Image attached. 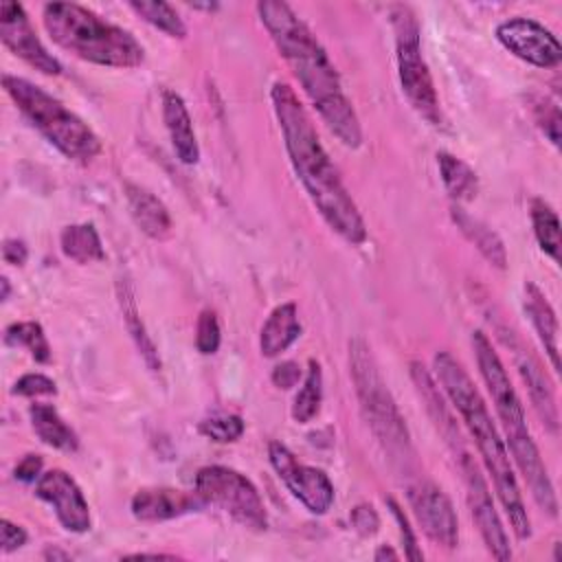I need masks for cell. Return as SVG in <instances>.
Instances as JSON below:
<instances>
[{
	"instance_id": "obj_1",
	"label": "cell",
	"mask_w": 562,
	"mask_h": 562,
	"mask_svg": "<svg viewBox=\"0 0 562 562\" xmlns=\"http://www.w3.org/2000/svg\"><path fill=\"white\" fill-rule=\"evenodd\" d=\"M257 13L270 33L279 55L316 108L323 123L345 147H360L362 130L358 114L342 92V83L329 55L288 2L263 0Z\"/></svg>"
},
{
	"instance_id": "obj_2",
	"label": "cell",
	"mask_w": 562,
	"mask_h": 562,
	"mask_svg": "<svg viewBox=\"0 0 562 562\" xmlns=\"http://www.w3.org/2000/svg\"><path fill=\"white\" fill-rule=\"evenodd\" d=\"M270 99L292 169L307 191L312 204L334 233H338L345 241L360 246L367 239L364 220L353 198L345 189L336 165L325 151L305 105L283 81L272 86Z\"/></svg>"
},
{
	"instance_id": "obj_3",
	"label": "cell",
	"mask_w": 562,
	"mask_h": 562,
	"mask_svg": "<svg viewBox=\"0 0 562 562\" xmlns=\"http://www.w3.org/2000/svg\"><path fill=\"white\" fill-rule=\"evenodd\" d=\"M432 369L437 384L450 400V404L459 411L470 437L474 439L481 461L492 476L496 496L509 518V525L518 540L531 538V520L522 501V492L514 472L512 457L507 446L479 393L472 378L463 369V364L450 351H437L432 358Z\"/></svg>"
},
{
	"instance_id": "obj_4",
	"label": "cell",
	"mask_w": 562,
	"mask_h": 562,
	"mask_svg": "<svg viewBox=\"0 0 562 562\" xmlns=\"http://www.w3.org/2000/svg\"><path fill=\"white\" fill-rule=\"evenodd\" d=\"M472 349L476 356L481 378L492 395L498 422L503 426V435H505L503 441L509 448L507 452H512V463L518 468L525 483L529 485V492H531L536 505L544 514L555 518L558 516L555 487H553V481H551L547 465L540 457V450L529 432L525 406H522L498 353L494 351L490 338L481 329L472 331Z\"/></svg>"
},
{
	"instance_id": "obj_5",
	"label": "cell",
	"mask_w": 562,
	"mask_h": 562,
	"mask_svg": "<svg viewBox=\"0 0 562 562\" xmlns=\"http://www.w3.org/2000/svg\"><path fill=\"white\" fill-rule=\"evenodd\" d=\"M42 22L50 40L75 57L110 68H136L145 59L143 44L123 26L75 2H48Z\"/></svg>"
},
{
	"instance_id": "obj_6",
	"label": "cell",
	"mask_w": 562,
	"mask_h": 562,
	"mask_svg": "<svg viewBox=\"0 0 562 562\" xmlns=\"http://www.w3.org/2000/svg\"><path fill=\"white\" fill-rule=\"evenodd\" d=\"M349 375L360 411L371 432L393 465L406 470L413 463V443L404 415L400 413L386 382L380 375L371 347L362 338L349 340Z\"/></svg>"
},
{
	"instance_id": "obj_7",
	"label": "cell",
	"mask_w": 562,
	"mask_h": 562,
	"mask_svg": "<svg viewBox=\"0 0 562 562\" xmlns=\"http://www.w3.org/2000/svg\"><path fill=\"white\" fill-rule=\"evenodd\" d=\"M2 88L31 125L68 160L88 165L101 154V138L59 99L33 81L2 75Z\"/></svg>"
},
{
	"instance_id": "obj_8",
	"label": "cell",
	"mask_w": 562,
	"mask_h": 562,
	"mask_svg": "<svg viewBox=\"0 0 562 562\" xmlns=\"http://www.w3.org/2000/svg\"><path fill=\"white\" fill-rule=\"evenodd\" d=\"M391 24L395 31V61L402 92L419 116L432 125H439V97L428 64L422 55V33L417 18L408 7L395 4L391 7Z\"/></svg>"
},
{
	"instance_id": "obj_9",
	"label": "cell",
	"mask_w": 562,
	"mask_h": 562,
	"mask_svg": "<svg viewBox=\"0 0 562 562\" xmlns=\"http://www.w3.org/2000/svg\"><path fill=\"white\" fill-rule=\"evenodd\" d=\"M195 492L206 505L226 512L241 527L261 531L268 527V516L259 490L248 476L226 465H204L195 474Z\"/></svg>"
},
{
	"instance_id": "obj_10",
	"label": "cell",
	"mask_w": 562,
	"mask_h": 562,
	"mask_svg": "<svg viewBox=\"0 0 562 562\" xmlns=\"http://www.w3.org/2000/svg\"><path fill=\"white\" fill-rule=\"evenodd\" d=\"M268 459L292 496L299 498L310 514H327L334 505V485L323 470L296 461V457L279 441H270Z\"/></svg>"
},
{
	"instance_id": "obj_11",
	"label": "cell",
	"mask_w": 562,
	"mask_h": 562,
	"mask_svg": "<svg viewBox=\"0 0 562 562\" xmlns=\"http://www.w3.org/2000/svg\"><path fill=\"white\" fill-rule=\"evenodd\" d=\"M461 474H463V483H465V496H468V507L470 514L481 531V538L487 547V551L496 558V560H509L512 558V547H509V538L507 531L501 522V516L494 507L492 501V492L479 470V465L474 463V459L470 457V452H461L457 454Z\"/></svg>"
},
{
	"instance_id": "obj_12",
	"label": "cell",
	"mask_w": 562,
	"mask_h": 562,
	"mask_svg": "<svg viewBox=\"0 0 562 562\" xmlns=\"http://www.w3.org/2000/svg\"><path fill=\"white\" fill-rule=\"evenodd\" d=\"M496 40L514 57L536 66L555 68L562 59V46L558 37L531 18H509L496 26Z\"/></svg>"
},
{
	"instance_id": "obj_13",
	"label": "cell",
	"mask_w": 562,
	"mask_h": 562,
	"mask_svg": "<svg viewBox=\"0 0 562 562\" xmlns=\"http://www.w3.org/2000/svg\"><path fill=\"white\" fill-rule=\"evenodd\" d=\"M408 503L422 531L446 549H454L459 542L457 514L450 498L432 481H417L408 487Z\"/></svg>"
},
{
	"instance_id": "obj_14",
	"label": "cell",
	"mask_w": 562,
	"mask_h": 562,
	"mask_svg": "<svg viewBox=\"0 0 562 562\" xmlns=\"http://www.w3.org/2000/svg\"><path fill=\"white\" fill-rule=\"evenodd\" d=\"M498 336L501 340L512 349L514 353V362L516 369L529 391V400L538 413V417L542 419V424L547 426V430L551 435H558L560 428V415H558V404H555V393H553V384L549 380V375L544 373L540 360L533 356V351L516 336V331L512 327H498Z\"/></svg>"
},
{
	"instance_id": "obj_15",
	"label": "cell",
	"mask_w": 562,
	"mask_h": 562,
	"mask_svg": "<svg viewBox=\"0 0 562 562\" xmlns=\"http://www.w3.org/2000/svg\"><path fill=\"white\" fill-rule=\"evenodd\" d=\"M0 40L15 57L26 61L31 68L44 75L61 72V64L46 50L22 4L11 0L0 2Z\"/></svg>"
},
{
	"instance_id": "obj_16",
	"label": "cell",
	"mask_w": 562,
	"mask_h": 562,
	"mask_svg": "<svg viewBox=\"0 0 562 562\" xmlns=\"http://www.w3.org/2000/svg\"><path fill=\"white\" fill-rule=\"evenodd\" d=\"M35 494L53 507L59 525L66 531L83 533L90 529L88 501L77 481L68 472L59 468L42 472V476L35 483Z\"/></svg>"
},
{
	"instance_id": "obj_17",
	"label": "cell",
	"mask_w": 562,
	"mask_h": 562,
	"mask_svg": "<svg viewBox=\"0 0 562 562\" xmlns=\"http://www.w3.org/2000/svg\"><path fill=\"white\" fill-rule=\"evenodd\" d=\"M204 505L206 503L195 490L184 492L173 487H145L132 496L130 509H132V516L140 522H162V520H171V518L198 512Z\"/></svg>"
},
{
	"instance_id": "obj_18",
	"label": "cell",
	"mask_w": 562,
	"mask_h": 562,
	"mask_svg": "<svg viewBox=\"0 0 562 562\" xmlns=\"http://www.w3.org/2000/svg\"><path fill=\"white\" fill-rule=\"evenodd\" d=\"M411 378H413V384H415L419 397L424 400V406H426L435 428L443 437V441L450 446V450L454 454L465 452V446H463V439H461V430H459V426L454 422V415H452L450 406L446 404L441 386L435 382V378L428 373V369L422 362H417V360L411 362Z\"/></svg>"
},
{
	"instance_id": "obj_19",
	"label": "cell",
	"mask_w": 562,
	"mask_h": 562,
	"mask_svg": "<svg viewBox=\"0 0 562 562\" xmlns=\"http://www.w3.org/2000/svg\"><path fill=\"white\" fill-rule=\"evenodd\" d=\"M162 121L178 160L182 165H195L200 160V145L191 114L184 99L169 88L162 90Z\"/></svg>"
},
{
	"instance_id": "obj_20",
	"label": "cell",
	"mask_w": 562,
	"mask_h": 562,
	"mask_svg": "<svg viewBox=\"0 0 562 562\" xmlns=\"http://www.w3.org/2000/svg\"><path fill=\"white\" fill-rule=\"evenodd\" d=\"M123 191L134 224L151 239H167L171 235V215L165 202L149 189L134 182H125Z\"/></svg>"
},
{
	"instance_id": "obj_21",
	"label": "cell",
	"mask_w": 562,
	"mask_h": 562,
	"mask_svg": "<svg viewBox=\"0 0 562 562\" xmlns=\"http://www.w3.org/2000/svg\"><path fill=\"white\" fill-rule=\"evenodd\" d=\"M525 312L551 360L553 371H560V327H558V316L551 307V303L547 301V296L542 294V290L533 283V281H525Z\"/></svg>"
},
{
	"instance_id": "obj_22",
	"label": "cell",
	"mask_w": 562,
	"mask_h": 562,
	"mask_svg": "<svg viewBox=\"0 0 562 562\" xmlns=\"http://www.w3.org/2000/svg\"><path fill=\"white\" fill-rule=\"evenodd\" d=\"M301 336L299 310L294 303L277 305L259 331V349L263 358H277L288 351Z\"/></svg>"
},
{
	"instance_id": "obj_23",
	"label": "cell",
	"mask_w": 562,
	"mask_h": 562,
	"mask_svg": "<svg viewBox=\"0 0 562 562\" xmlns=\"http://www.w3.org/2000/svg\"><path fill=\"white\" fill-rule=\"evenodd\" d=\"M116 299H119V307H121V314H123L125 329H127L130 338L134 340L140 358L145 360L149 371L158 373L160 371V356H158V349H156L151 336L145 329V323L140 318V310H138V303H136L134 288L127 279L116 281Z\"/></svg>"
},
{
	"instance_id": "obj_24",
	"label": "cell",
	"mask_w": 562,
	"mask_h": 562,
	"mask_svg": "<svg viewBox=\"0 0 562 562\" xmlns=\"http://www.w3.org/2000/svg\"><path fill=\"white\" fill-rule=\"evenodd\" d=\"M450 217L452 222L457 224V228L463 233V237L476 246V250L483 255V259L498 268V270H505L507 268V250H505V244L503 239L485 224L481 222L479 217L470 215L465 209H461L459 204H452L450 206Z\"/></svg>"
},
{
	"instance_id": "obj_25",
	"label": "cell",
	"mask_w": 562,
	"mask_h": 562,
	"mask_svg": "<svg viewBox=\"0 0 562 562\" xmlns=\"http://www.w3.org/2000/svg\"><path fill=\"white\" fill-rule=\"evenodd\" d=\"M29 417L35 435L46 446L61 452H75L79 448L77 432L64 422L53 404H31Z\"/></svg>"
},
{
	"instance_id": "obj_26",
	"label": "cell",
	"mask_w": 562,
	"mask_h": 562,
	"mask_svg": "<svg viewBox=\"0 0 562 562\" xmlns=\"http://www.w3.org/2000/svg\"><path fill=\"white\" fill-rule=\"evenodd\" d=\"M59 246L68 259H72L75 263H81V266L105 259L101 237H99L97 228L88 222L64 226V231L59 235Z\"/></svg>"
},
{
	"instance_id": "obj_27",
	"label": "cell",
	"mask_w": 562,
	"mask_h": 562,
	"mask_svg": "<svg viewBox=\"0 0 562 562\" xmlns=\"http://www.w3.org/2000/svg\"><path fill=\"white\" fill-rule=\"evenodd\" d=\"M437 167H439V176H441V182H443L448 195L457 204L474 200V195L479 191V178H476L474 169L468 162H463L454 154L439 151L437 154Z\"/></svg>"
},
{
	"instance_id": "obj_28",
	"label": "cell",
	"mask_w": 562,
	"mask_h": 562,
	"mask_svg": "<svg viewBox=\"0 0 562 562\" xmlns=\"http://www.w3.org/2000/svg\"><path fill=\"white\" fill-rule=\"evenodd\" d=\"M529 211H531V224H533V235L538 239V246L542 248L544 255H549L555 263H560L562 239H560V220L555 211L540 198L531 200Z\"/></svg>"
},
{
	"instance_id": "obj_29",
	"label": "cell",
	"mask_w": 562,
	"mask_h": 562,
	"mask_svg": "<svg viewBox=\"0 0 562 562\" xmlns=\"http://www.w3.org/2000/svg\"><path fill=\"white\" fill-rule=\"evenodd\" d=\"M321 402H323V369H321L318 360L310 358L303 386L294 395L292 419L299 424L312 422L321 411Z\"/></svg>"
},
{
	"instance_id": "obj_30",
	"label": "cell",
	"mask_w": 562,
	"mask_h": 562,
	"mask_svg": "<svg viewBox=\"0 0 562 562\" xmlns=\"http://www.w3.org/2000/svg\"><path fill=\"white\" fill-rule=\"evenodd\" d=\"M4 345L15 347V349H26L31 353V358H35L42 364L50 362V358H53L48 338H46L42 325L35 321L11 323L4 329Z\"/></svg>"
},
{
	"instance_id": "obj_31",
	"label": "cell",
	"mask_w": 562,
	"mask_h": 562,
	"mask_svg": "<svg viewBox=\"0 0 562 562\" xmlns=\"http://www.w3.org/2000/svg\"><path fill=\"white\" fill-rule=\"evenodd\" d=\"M130 9L134 13H138L145 22L156 26L158 31L167 33L169 37H184L187 35V26H184L182 18L178 15V11L171 4L162 2V0H132Z\"/></svg>"
},
{
	"instance_id": "obj_32",
	"label": "cell",
	"mask_w": 562,
	"mask_h": 562,
	"mask_svg": "<svg viewBox=\"0 0 562 562\" xmlns=\"http://www.w3.org/2000/svg\"><path fill=\"white\" fill-rule=\"evenodd\" d=\"M198 430L217 443H231L244 435V422L239 415H213L200 422Z\"/></svg>"
},
{
	"instance_id": "obj_33",
	"label": "cell",
	"mask_w": 562,
	"mask_h": 562,
	"mask_svg": "<svg viewBox=\"0 0 562 562\" xmlns=\"http://www.w3.org/2000/svg\"><path fill=\"white\" fill-rule=\"evenodd\" d=\"M222 342V329L217 314L213 310H202L195 323V347L200 353L211 356L220 349Z\"/></svg>"
},
{
	"instance_id": "obj_34",
	"label": "cell",
	"mask_w": 562,
	"mask_h": 562,
	"mask_svg": "<svg viewBox=\"0 0 562 562\" xmlns=\"http://www.w3.org/2000/svg\"><path fill=\"white\" fill-rule=\"evenodd\" d=\"M533 121L542 130V134L553 143V147H560V108L549 97H538L533 101Z\"/></svg>"
},
{
	"instance_id": "obj_35",
	"label": "cell",
	"mask_w": 562,
	"mask_h": 562,
	"mask_svg": "<svg viewBox=\"0 0 562 562\" xmlns=\"http://www.w3.org/2000/svg\"><path fill=\"white\" fill-rule=\"evenodd\" d=\"M13 395H22V397H42V395H57V384L44 375V373H24L22 378L15 380Z\"/></svg>"
},
{
	"instance_id": "obj_36",
	"label": "cell",
	"mask_w": 562,
	"mask_h": 562,
	"mask_svg": "<svg viewBox=\"0 0 562 562\" xmlns=\"http://www.w3.org/2000/svg\"><path fill=\"white\" fill-rule=\"evenodd\" d=\"M351 525L360 536H364V538L373 536L380 527V518H378V512L373 509V505H367V503L356 505L351 509Z\"/></svg>"
},
{
	"instance_id": "obj_37",
	"label": "cell",
	"mask_w": 562,
	"mask_h": 562,
	"mask_svg": "<svg viewBox=\"0 0 562 562\" xmlns=\"http://www.w3.org/2000/svg\"><path fill=\"white\" fill-rule=\"evenodd\" d=\"M389 507H391V512H393V516H395V520L400 525V533H402V542H404V549H406V558L408 560H424V553L417 549V540L413 536V529H411L404 512L400 509V505L393 498H389Z\"/></svg>"
},
{
	"instance_id": "obj_38",
	"label": "cell",
	"mask_w": 562,
	"mask_h": 562,
	"mask_svg": "<svg viewBox=\"0 0 562 562\" xmlns=\"http://www.w3.org/2000/svg\"><path fill=\"white\" fill-rule=\"evenodd\" d=\"M26 538L29 536L20 525L11 522L9 518L0 520V544H2L4 553H11V551H18L20 547H24Z\"/></svg>"
},
{
	"instance_id": "obj_39",
	"label": "cell",
	"mask_w": 562,
	"mask_h": 562,
	"mask_svg": "<svg viewBox=\"0 0 562 562\" xmlns=\"http://www.w3.org/2000/svg\"><path fill=\"white\" fill-rule=\"evenodd\" d=\"M301 378V367L294 360H285L272 369V384L279 389H292Z\"/></svg>"
},
{
	"instance_id": "obj_40",
	"label": "cell",
	"mask_w": 562,
	"mask_h": 562,
	"mask_svg": "<svg viewBox=\"0 0 562 562\" xmlns=\"http://www.w3.org/2000/svg\"><path fill=\"white\" fill-rule=\"evenodd\" d=\"M42 465H44V461L40 454H26L15 465V479L22 483H31L42 476Z\"/></svg>"
},
{
	"instance_id": "obj_41",
	"label": "cell",
	"mask_w": 562,
	"mask_h": 562,
	"mask_svg": "<svg viewBox=\"0 0 562 562\" xmlns=\"http://www.w3.org/2000/svg\"><path fill=\"white\" fill-rule=\"evenodd\" d=\"M29 257V248L22 239H4L2 244V259L11 266H24Z\"/></svg>"
},
{
	"instance_id": "obj_42",
	"label": "cell",
	"mask_w": 562,
	"mask_h": 562,
	"mask_svg": "<svg viewBox=\"0 0 562 562\" xmlns=\"http://www.w3.org/2000/svg\"><path fill=\"white\" fill-rule=\"evenodd\" d=\"M400 555L389 547V544H380L378 549H375V553H373V560L375 562H382V560H397Z\"/></svg>"
},
{
	"instance_id": "obj_43",
	"label": "cell",
	"mask_w": 562,
	"mask_h": 562,
	"mask_svg": "<svg viewBox=\"0 0 562 562\" xmlns=\"http://www.w3.org/2000/svg\"><path fill=\"white\" fill-rule=\"evenodd\" d=\"M42 555H44V560H68L70 558L66 551H59V549H53V547H48Z\"/></svg>"
},
{
	"instance_id": "obj_44",
	"label": "cell",
	"mask_w": 562,
	"mask_h": 562,
	"mask_svg": "<svg viewBox=\"0 0 562 562\" xmlns=\"http://www.w3.org/2000/svg\"><path fill=\"white\" fill-rule=\"evenodd\" d=\"M0 283H2V294H0V299H2V301H7V299H9V292H11L9 279H7V277H2V279H0Z\"/></svg>"
},
{
	"instance_id": "obj_45",
	"label": "cell",
	"mask_w": 562,
	"mask_h": 562,
	"mask_svg": "<svg viewBox=\"0 0 562 562\" xmlns=\"http://www.w3.org/2000/svg\"><path fill=\"white\" fill-rule=\"evenodd\" d=\"M189 7H193V9H206V11H213V9H217V4H215V2H211V4H200V2H191Z\"/></svg>"
}]
</instances>
